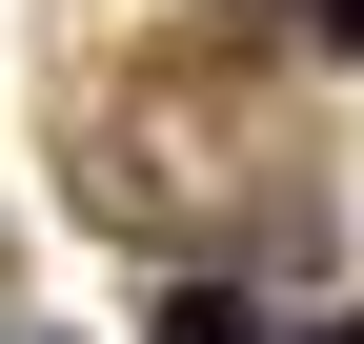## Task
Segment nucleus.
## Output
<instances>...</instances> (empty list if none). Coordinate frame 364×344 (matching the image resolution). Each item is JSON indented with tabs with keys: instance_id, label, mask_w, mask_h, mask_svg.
<instances>
[{
	"instance_id": "f257e3e1",
	"label": "nucleus",
	"mask_w": 364,
	"mask_h": 344,
	"mask_svg": "<svg viewBox=\"0 0 364 344\" xmlns=\"http://www.w3.org/2000/svg\"><path fill=\"white\" fill-rule=\"evenodd\" d=\"M162 344H263V304H243V284H182V304H162Z\"/></svg>"
},
{
	"instance_id": "f03ea898",
	"label": "nucleus",
	"mask_w": 364,
	"mask_h": 344,
	"mask_svg": "<svg viewBox=\"0 0 364 344\" xmlns=\"http://www.w3.org/2000/svg\"><path fill=\"white\" fill-rule=\"evenodd\" d=\"M304 344H364V324H304Z\"/></svg>"
},
{
	"instance_id": "7ed1b4c3",
	"label": "nucleus",
	"mask_w": 364,
	"mask_h": 344,
	"mask_svg": "<svg viewBox=\"0 0 364 344\" xmlns=\"http://www.w3.org/2000/svg\"><path fill=\"white\" fill-rule=\"evenodd\" d=\"M344 41H364V0H344Z\"/></svg>"
}]
</instances>
